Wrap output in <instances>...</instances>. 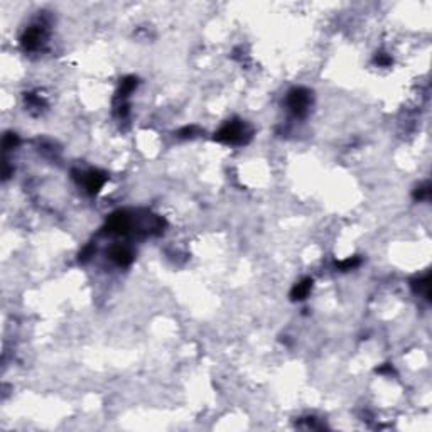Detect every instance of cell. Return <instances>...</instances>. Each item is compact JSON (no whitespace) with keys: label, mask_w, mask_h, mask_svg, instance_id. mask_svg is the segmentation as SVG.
Returning <instances> with one entry per match:
<instances>
[{"label":"cell","mask_w":432,"mask_h":432,"mask_svg":"<svg viewBox=\"0 0 432 432\" xmlns=\"http://www.w3.org/2000/svg\"><path fill=\"white\" fill-rule=\"evenodd\" d=\"M135 87H137V78H135V76H127V78H123V79H122V83H120L118 92H117V100H122V102H123V100L127 98L128 95L134 92Z\"/></svg>","instance_id":"obj_8"},{"label":"cell","mask_w":432,"mask_h":432,"mask_svg":"<svg viewBox=\"0 0 432 432\" xmlns=\"http://www.w3.org/2000/svg\"><path fill=\"white\" fill-rule=\"evenodd\" d=\"M103 230L108 235H127L132 230V216L127 211H115L108 216Z\"/></svg>","instance_id":"obj_3"},{"label":"cell","mask_w":432,"mask_h":432,"mask_svg":"<svg viewBox=\"0 0 432 432\" xmlns=\"http://www.w3.org/2000/svg\"><path fill=\"white\" fill-rule=\"evenodd\" d=\"M95 245H88V247H84V250L81 253H79V262L81 264H84V262H88L90 258H92V255L95 253Z\"/></svg>","instance_id":"obj_13"},{"label":"cell","mask_w":432,"mask_h":432,"mask_svg":"<svg viewBox=\"0 0 432 432\" xmlns=\"http://www.w3.org/2000/svg\"><path fill=\"white\" fill-rule=\"evenodd\" d=\"M311 92L306 88H292L287 95V107L294 117H306L311 105Z\"/></svg>","instance_id":"obj_2"},{"label":"cell","mask_w":432,"mask_h":432,"mask_svg":"<svg viewBox=\"0 0 432 432\" xmlns=\"http://www.w3.org/2000/svg\"><path fill=\"white\" fill-rule=\"evenodd\" d=\"M375 63L378 64V66H390L392 58L388 56V54H385V53H378V54H376V58H375Z\"/></svg>","instance_id":"obj_15"},{"label":"cell","mask_w":432,"mask_h":432,"mask_svg":"<svg viewBox=\"0 0 432 432\" xmlns=\"http://www.w3.org/2000/svg\"><path fill=\"white\" fill-rule=\"evenodd\" d=\"M108 257L112 258V262H115L118 267H128L130 264L134 262V252L130 250V247L127 245H113L112 248L108 250Z\"/></svg>","instance_id":"obj_5"},{"label":"cell","mask_w":432,"mask_h":432,"mask_svg":"<svg viewBox=\"0 0 432 432\" xmlns=\"http://www.w3.org/2000/svg\"><path fill=\"white\" fill-rule=\"evenodd\" d=\"M430 196V184L425 183L424 186H420V188H417V191L414 193V198L419 199V201H424V199H429Z\"/></svg>","instance_id":"obj_12"},{"label":"cell","mask_w":432,"mask_h":432,"mask_svg":"<svg viewBox=\"0 0 432 432\" xmlns=\"http://www.w3.org/2000/svg\"><path fill=\"white\" fill-rule=\"evenodd\" d=\"M412 289H414L417 294L425 295V299H430V277H429V274L424 275V277H420V279H415L414 282H412Z\"/></svg>","instance_id":"obj_9"},{"label":"cell","mask_w":432,"mask_h":432,"mask_svg":"<svg viewBox=\"0 0 432 432\" xmlns=\"http://www.w3.org/2000/svg\"><path fill=\"white\" fill-rule=\"evenodd\" d=\"M252 137V130L242 120H228L218 132L214 134V140L223 144H245Z\"/></svg>","instance_id":"obj_1"},{"label":"cell","mask_w":432,"mask_h":432,"mask_svg":"<svg viewBox=\"0 0 432 432\" xmlns=\"http://www.w3.org/2000/svg\"><path fill=\"white\" fill-rule=\"evenodd\" d=\"M83 183L84 188H87L88 194H98L100 189L103 188V184L107 183V176L100 170H90V172L83 174Z\"/></svg>","instance_id":"obj_6"},{"label":"cell","mask_w":432,"mask_h":432,"mask_svg":"<svg viewBox=\"0 0 432 432\" xmlns=\"http://www.w3.org/2000/svg\"><path fill=\"white\" fill-rule=\"evenodd\" d=\"M360 264H361L360 257H348V258L341 260V262H336V269L341 270V272H348V270L356 269Z\"/></svg>","instance_id":"obj_10"},{"label":"cell","mask_w":432,"mask_h":432,"mask_svg":"<svg viewBox=\"0 0 432 432\" xmlns=\"http://www.w3.org/2000/svg\"><path fill=\"white\" fill-rule=\"evenodd\" d=\"M376 371H378V373H394V368H392V365L386 363L385 366H381V368H378Z\"/></svg>","instance_id":"obj_16"},{"label":"cell","mask_w":432,"mask_h":432,"mask_svg":"<svg viewBox=\"0 0 432 432\" xmlns=\"http://www.w3.org/2000/svg\"><path fill=\"white\" fill-rule=\"evenodd\" d=\"M46 41V29L44 26H31L21 37V46L24 51H37Z\"/></svg>","instance_id":"obj_4"},{"label":"cell","mask_w":432,"mask_h":432,"mask_svg":"<svg viewBox=\"0 0 432 432\" xmlns=\"http://www.w3.org/2000/svg\"><path fill=\"white\" fill-rule=\"evenodd\" d=\"M196 134H198V128H196L194 125H191V127H184V128H181L178 135H179L181 139H191V137H194Z\"/></svg>","instance_id":"obj_14"},{"label":"cell","mask_w":432,"mask_h":432,"mask_svg":"<svg viewBox=\"0 0 432 432\" xmlns=\"http://www.w3.org/2000/svg\"><path fill=\"white\" fill-rule=\"evenodd\" d=\"M313 279L311 277H306L303 279L300 282H297L294 285V289L290 290V299L292 300H304L306 297L309 295L311 289H313Z\"/></svg>","instance_id":"obj_7"},{"label":"cell","mask_w":432,"mask_h":432,"mask_svg":"<svg viewBox=\"0 0 432 432\" xmlns=\"http://www.w3.org/2000/svg\"><path fill=\"white\" fill-rule=\"evenodd\" d=\"M19 145V137L16 134H7L6 137H4V150H12L14 147H17Z\"/></svg>","instance_id":"obj_11"}]
</instances>
